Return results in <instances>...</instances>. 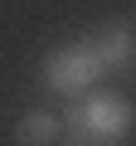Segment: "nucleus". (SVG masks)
<instances>
[{"label":"nucleus","instance_id":"obj_3","mask_svg":"<svg viewBox=\"0 0 136 146\" xmlns=\"http://www.w3.org/2000/svg\"><path fill=\"white\" fill-rule=\"evenodd\" d=\"M88 44H92V54H97V63H102L107 78H126V73H131L136 34H131V25H126V20H107L97 34H88Z\"/></svg>","mask_w":136,"mask_h":146},{"label":"nucleus","instance_id":"obj_1","mask_svg":"<svg viewBox=\"0 0 136 146\" xmlns=\"http://www.w3.org/2000/svg\"><path fill=\"white\" fill-rule=\"evenodd\" d=\"M58 122H63L58 141H68V146H121L126 131H131V122H136V112H131L126 93L92 88V93L73 98V107Z\"/></svg>","mask_w":136,"mask_h":146},{"label":"nucleus","instance_id":"obj_4","mask_svg":"<svg viewBox=\"0 0 136 146\" xmlns=\"http://www.w3.org/2000/svg\"><path fill=\"white\" fill-rule=\"evenodd\" d=\"M58 131H63L58 112H44V107H34V112H24V117H20V127H15V141H20V146H53V141H58Z\"/></svg>","mask_w":136,"mask_h":146},{"label":"nucleus","instance_id":"obj_2","mask_svg":"<svg viewBox=\"0 0 136 146\" xmlns=\"http://www.w3.org/2000/svg\"><path fill=\"white\" fill-rule=\"evenodd\" d=\"M39 78H44V88L53 98H83V93H92L107 78V73H102V63H97V54H92L88 39H68V44H53L44 54Z\"/></svg>","mask_w":136,"mask_h":146}]
</instances>
